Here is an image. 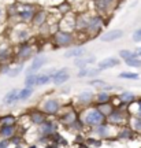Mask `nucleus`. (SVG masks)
Segmentation results:
<instances>
[{"label":"nucleus","instance_id":"f257e3e1","mask_svg":"<svg viewBox=\"0 0 141 148\" xmlns=\"http://www.w3.org/2000/svg\"><path fill=\"white\" fill-rule=\"evenodd\" d=\"M79 121L84 123L85 127H94V126H99L101 123L105 122V116L97 110L96 106H89L85 107L84 110L81 111L79 114Z\"/></svg>","mask_w":141,"mask_h":148},{"label":"nucleus","instance_id":"f03ea898","mask_svg":"<svg viewBox=\"0 0 141 148\" xmlns=\"http://www.w3.org/2000/svg\"><path fill=\"white\" fill-rule=\"evenodd\" d=\"M127 121H129V112H127V110H123L120 107H115L112 112L105 118V122L114 127L126 126Z\"/></svg>","mask_w":141,"mask_h":148},{"label":"nucleus","instance_id":"7ed1b4c3","mask_svg":"<svg viewBox=\"0 0 141 148\" xmlns=\"http://www.w3.org/2000/svg\"><path fill=\"white\" fill-rule=\"evenodd\" d=\"M40 110L45 114L47 116H55L59 115V112L62 110V103L56 97H48L41 103Z\"/></svg>","mask_w":141,"mask_h":148},{"label":"nucleus","instance_id":"20e7f679","mask_svg":"<svg viewBox=\"0 0 141 148\" xmlns=\"http://www.w3.org/2000/svg\"><path fill=\"white\" fill-rule=\"evenodd\" d=\"M116 136V130H115L114 126H111L110 123H101L99 126L92 127V137H96L99 140H107V138L112 137V136Z\"/></svg>","mask_w":141,"mask_h":148},{"label":"nucleus","instance_id":"39448f33","mask_svg":"<svg viewBox=\"0 0 141 148\" xmlns=\"http://www.w3.org/2000/svg\"><path fill=\"white\" fill-rule=\"evenodd\" d=\"M31 56H33V47L29 42H23V44H19V48L16 49L14 55V60L16 63H25Z\"/></svg>","mask_w":141,"mask_h":148},{"label":"nucleus","instance_id":"423d86ee","mask_svg":"<svg viewBox=\"0 0 141 148\" xmlns=\"http://www.w3.org/2000/svg\"><path fill=\"white\" fill-rule=\"evenodd\" d=\"M47 63H48L47 56H44V55H37V56H34V58L31 59V62H30V64H29V67L26 69V71H25V74H26V75L37 74L38 70H41Z\"/></svg>","mask_w":141,"mask_h":148},{"label":"nucleus","instance_id":"0eeeda50","mask_svg":"<svg viewBox=\"0 0 141 148\" xmlns=\"http://www.w3.org/2000/svg\"><path fill=\"white\" fill-rule=\"evenodd\" d=\"M37 129H38V136H48L49 137L53 133H57V130H59V122L48 118L47 121L44 123H41Z\"/></svg>","mask_w":141,"mask_h":148},{"label":"nucleus","instance_id":"6e6552de","mask_svg":"<svg viewBox=\"0 0 141 148\" xmlns=\"http://www.w3.org/2000/svg\"><path fill=\"white\" fill-rule=\"evenodd\" d=\"M34 8L31 5H26V4H16V10H15V15L18 19H21L22 22H27L31 21V18L34 15Z\"/></svg>","mask_w":141,"mask_h":148},{"label":"nucleus","instance_id":"1a4fd4ad","mask_svg":"<svg viewBox=\"0 0 141 148\" xmlns=\"http://www.w3.org/2000/svg\"><path fill=\"white\" fill-rule=\"evenodd\" d=\"M31 33L29 30V27H26L25 25H18V26L14 27L12 30V37H14V41L19 42V44H23V42H27V40L30 38Z\"/></svg>","mask_w":141,"mask_h":148},{"label":"nucleus","instance_id":"9d476101","mask_svg":"<svg viewBox=\"0 0 141 148\" xmlns=\"http://www.w3.org/2000/svg\"><path fill=\"white\" fill-rule=\"evenodd\" d=\"M53 41L56 42L59 47H70L74 42V36L71 32H63L59 30L53 34Z\"/></svg>","mask_w":141,"mask_h":148},{"label":"nucleus","instance_id":"9b49d317","mask_svg":"<svg viewBox=\"0 0 141 148\" xmlns=\"http://www.w3.org/2000/svg\"><path fill=\"white\" fill-rule=\"evenodd\" d=\"M77 119H79V114L74 108H70V110L64 111L63 114H59V125H62V126L68 127Z\"/></svg>","mask_w":141,"mask_h":148},{"label":"nucleus","instance_id":"f8f14e48","mask_svg":"<svg viewBox=\"0 0 141 148\" xmlns=\"http://www.w3.org/2000/svg\"><path fill=\"white\" fill-rule=\"evenodd\" d=\"M70 79V71H68V67H62V69L56 70L52 75V84L55 86H63V85Z\"/></svg>","mask_w":141,"mask_h":148},{"label":"nucleus","instance_id":"ddd939ff","mask_svg":"<svg viewBox=\"0 0 141 148\" xmlns=\"http://www.w3.org/2000/svg\"><path fill=\"white\" fill-rule=\"evenodd\" d=\"M27 118H29V122L36 127H38L41 123H44V122L48 119V116L45 115L40 108H33V110H30L29 114H27Z\"/></svg>","mask_w":141,"mask_h":148},{"label":"nucleus","instance_id":"4468645a","mask_svg":"<svg viewBox=\"0 0 141 148\" xmlns=\"http://www.w3.org/2000/svg\"><path fill=\"white\" fill-rule=\"evenodd\" d=\"M103 27V18L100 15H94V16H90L89 18V25H88V29L86 32L90 34V36H94L101 30Z\"/></svg>","mask_w":141,"mask_h":148},{"label":"nucleus","instance_id":"2eb2a0df","mask_svg":"<svg viewBox=\"0 0 141 148\" xmlns=\"http://www.w3.org/2000/svg\"><path fill=\"white\" fill-rule=\"evenodd\" d=\"M14 58L12 48L8 42H0V64L8 63Z\"/></svg>","mask_w":141,"mask_h":148},{"label":"nucleus","instance_id":"dca6fc26","mask_svg":"<svg viewBox=\"0 0 141 148\" xmlns=\"http://www.w3.org/2000/svg\"><path fill=\"white\" fill-rule=\"evenodd\" d=\"M94 101V93L92 90H82L77 96V104L82 107H89Z\"/></svg>","mask_w":141,"mask_h":148},{"label":"nucleus","instance_id":"f3484780","mask_svg":"<svg viewBox=\"0 0 141 148\" xmlns=\"http://www.w3.org/2000/svg\"><path fill=\"white\" fill-rule=\"evenodd\" d=\"M123 37V30L122 29H112V30H108V32L103 33L100 36V40L103 42H112V41H116Z\"/></svg>","mask_w":141,"mask_h":148},{"label":"nucleus","instance_id":"a211bd4d","mask_svg":"<svg viewBox=\"0 0 141 148\" xmlns=\"http://www.w3.org/2000/svg\"><path fill=\"white\" fill-rule=\"evenodd\" d=\"M116 99H118V104H122V106H129V104H131L133 101L137 99V96L133 93V92H130V90H122L119 95H116Z\"/></svg>","mask_w":141,"mask_h":148},{"label":"nucleus","instance_id":"6ab92c4d","mask_svg":"<svg viewBox=\"0 0 141 148\" xmlns=\"http://www.w3.org/2000/svg\"><path fill=\"white\" fill-rule=\"evenodd\" d=\"M18 92H19V89H18V88H14V89L8 90V92H7V93L3 96V99H1L3 106H4V107H8V106L15 104L16 101H18Z\"/></svg>","mask_w":141,"mask_h":148},{"label":"nucleus","instance_id":"aec40b11","mask_svg":"<svg viewBox=\"0 0 141 148\" xmlns=\"http://www.w3.org/2000/svg\"><path fill=\"white\" fill-rule=\"evenodd\" d=\"M56 70L55 69H49L48 71H44V73H37V81H36V86H44L51 82L52 79V75Z\"/></svg>","mask_w":141,"mask_h":148},{"label":"nucleus","instance_id":"412c9836","mask_svg":"<svg viewBox=\"0 0 141 148\" xmlns=\"http://www.w3.org/2000/svg\"><path fill=\"white\" fill-rule=\"evenodd\" d=\"M47 18H48V14L45 12L44 10H38L34 12V15H33V18H31V25L34 27H40L42 26L45 22H47Z\"/></svg>","mask_w":141,"mask_h":148},{"label":"nucleus","instance_id":"4be33fe9","mask_svg":"<svg viewBox=\"0 0 141 148\" xmlns=\"http://www.w3.org/2000/svg\"><path fill=\"white\" fill-rule=\"evenodd\" d=\"M19 126L14 125V126H4L0 127V138H5V140H11V138L18 134Z\"/></svg>","mask_w":141,"mask_h":148},{"label":"nucleus","instance_id":"5701e85b","mask_svg":"<svg viewBox=\"0 0 141 148\" xmlns=\"http://www.w3.org/2000/svg\"><path fill=\"white\" fill-rule=\"evenodd\" d=\"M119 64V59L115 58V56H110V58H105L103 60H100L99 62V67L101 71L103 70H107V69H112V67H116Z\"/></svg>","mask_w":141,"mask_h":148},{"label":"nucleus","instance_id":"b1692460","mask_svg":"<svg viewBox=\"0 0 141 148\" xmlns=\"http://www.w3.org/2000/svg\"><path fill=\"white\" fill-rule=\"evenodd\" d=\"M14 125H18V116L14 115V114H4V115H0V127L4 126H14Z\"/></svg>","mask_w":141,"mask_h":148},{"label":"nucleus","instance_id":"393cba45","mask_svg":"<svg viewBox=\"0 0 141 148\" xmlns=\"http://www.w3.org/2000/svg\"><path fill=\"white\" fill-rule=\"evenodd\" d=\"M85 53H86V49L84 47H75V48H70L67 49L66 52L63 53V56L66 59H77V58H81V56H84Z\"/></svg>","mask_w":141,"mask_h":148},{"label":"nucleus","instance_id":"a878e982","mask_svg":"<svg viewBox=\"0 0 141 148\" xmlns=\"http://www.w3.org/2000/svg\"><path fill=\"white\" fill-rule=\"evenodd\" d=\"M96 63V56L94 55H89V56H81V58H77L74 60V66L78 67V69H82V67H86L88 64H93Z\"/></svg>","mask_w":141,"mask_h":148},{"label":"nucleus","instance_id":"bb28decb","mask_svg":"<svg viewBox=\"0 0 141 148\" xmlns=\"http://www.w3.org/2000/svg\"><path fill=\"white\" fill-rule=\"evenodd\" d=\"M127 112L130 116H137V118H141V99H136L131 104L127 106Z\"/></svg>","mask_w":141,"mask_h":148},{"label":"nucleus","instance_id":"cd10ccee","mask_svg":"<svg viewBox=\"0 0 141 148\" xmlns=\"http://www.w3.org/2000/svg\"><path fill=\"white\" fill-rule=\"evenodd\" d=\"M134 133L129 126H120L116 130V138L118 140H131Z\"/></svg>","mask_w":141,"mask_h":148},{"label":"nucleus","instance_id":"c85d7f7f","mask_svg":"<svg viewBox=\"0 0 141 148\" xmlns=\"http://www.w3.org/2000/svg\"><path fill=\"white\" fill-rule=\"evenodd\" d=\"M112 96L110 92H104V90H99L97 93H94V101L96 104H104V103H110Z\"/></svg>","mask_w":141,"mask_h":148},{"label":"nucleus","instance_id":"c756f323","mask_svg":"<svg viewBox=\"0 0 141 148\" xmlns=\"http://www.w3.org/2000/svg\"><path fill=\"white\" fill-rule=\"evenodd\" d=\"M127 125H129V127L133 130V133H140V134H141V118L129 115Z\"/></svg>","mask_w":141,"mask_h":148},{"label":"nucleus","instance_id":"7c9ffc66","mask_svg":"<svg viewBox=\"0 0 141 148\" xmlns=\"http://www.w3.org/2000/svg\"><path fill=\"white\" fill-rule=\"evenodd\" d=\"M33 92H34V88H27V86L19 89V92H18V101H25L27 99H30L33 96Z\"/></svg>","mask_w":141,"mask_h":148},{"label":"nucleus","instance_id":"2f4dec72","mask_svg":"<svg viewBox=\"0 0 141 148\" xmlns=\"http://www.w3.org/2000/svg\"><path fill=\"white\" fill-rule=\"evenodd\" d=\"M89 25V18L85 15H78L75 18V29L77 30H86Z\"/></svg>","mask_w":141,"mask_h":148},{"label":"nucleus","instance_id":"473e14b6","mask_svg":"<svg viewBox=\"0 0 141 148\" xmlns=\"http://www.w3.org/2000/svg\"><path fill=\"white\" fill-rule=\"evenodd\" d=\"M96 107H97V110H99L105 118L110 115L111 112H112V110L115 108V106L111 103V101L110 103H104V104H96Z\"/></svg>","mask_w":141,"mask_h":148},{"label":"nucleus","instance_id":"72a5a7b5","mask_svg":"<svg viewBox=\"0 0 141 148\" xmlns=\"http://www.w3.org/2000/svg\"><path fill=\"white\" fill-rule=\"evenodd\" d=\"M23 67H25V63H16V66H14V67H11L10 71H8V77L10 78H15V77H18L19 74L23 71Z\"/></svg>","mask_w":141,"mask_h":148},{"label":"nucleus","instance_id":"f704fd0d","mask_svg":"<svg viewBox=\"0 0 141 148\" xmlns=\"http://www.w3.org/2000/svg\"><path fill=\"white\" fill-rule=\"evenodd\" d=\"M120 59H123V60H127V59H133V58H137V55L134 51H131L129 48H126V49H120L119 52H118Z\"/></svg>","mask_w":141,"mask_h":148},{"label":"nucleus","instance_id":"c9c22d12","mask_svg":"<svg viewBox=\"0 0 141 148\" xmlns=\"http://www.w3.org/2000/svg\"><path fill=\"white\" fill-rule=\"evenodd\" d=\"M36 81H37V74H30V75H26L25 77V81L23 84L27 88H34L36 86Z\"/></svg>","mask_w":141,"mask_h":148},{"label":"nucleus","instance_id":"e433bc0d","mask_svg":"<svg viewBox=\"0 0 141 148\" xmlns=\"http://www.w3.org/2000/svg\"><path fill=\"white\" fill-rule=\"evenodd\" d=\"M118 77L119 78H122V79H138L140 78V75L137 73H131V71H122V73H119L118 74Z\"/></svg>","mask_w":141,"mask_h":148},{"label":"nucleus","instance_id":"4c0bfd02","mask_svg":"<svg viewBox=\"0 0 141 148\" xmlns=\"http://www.w3.org/2000/svg\"><path fill=\"white\" fill-rule=\"evenodd\" d=\"M126 66L129 67H136V69H140L141 67V59L140 58H133V59H127V60H123Z\"/></svg>","mask_w":141,"mask_h":148},{"label":"nucleus","instance_id":"58836bf2","mask_svg":"<svg viewBox=\"0 0 141 148\" xmlns=\"http://www.w3.org/2000/svg\"><path fill=\"white\" fill-rule=\"evenodd\" d=\"M86 144L93 145V147H100L101 145V140H99V138H96V137H89V138H86Z\"/></svg>","mask_w":141,"mask_h":148},{"label":"nucleus","instance_id":"ea45409f","mask_svg":"<svg viewBox=\"0 0 141 148\" xmlns=\"http://www.w3.org/2000/svg\"><path fill=\"white\" fill-rule=\"evenodd\" d=\"M100 73H101V70H100L99 67H92V69L89 70V75H88V77H89V78H92V79L97 78V75H99Z\"/></svg>","mask_w":141,"mask_h":148},{"label":"nucleus","instance_id":"a19ab883","mask_svg":"<svg viewBox=\"0 0 141 148\" xmlns=\"http://www.w3.org/2000/svg\"><path fill=\"white\" fill-rule=\"evenodd\" d=\"M89 67H82V69H79V71L77 73V77L78 78H85V77H88L89 75Z\"/></svg>","mask_w":141,"mask_h":148},{"label":"nucleus","instance_id":"79ce46f5","mask_svg":"<svg viewBox=\"0 0 141 148\" xmlns=\"http://www.w3.org/2000/svg\"><path fill=\"white\" fill-rule=\"evenodd\" d=\"M0 148H14V145L11 144L10 140H5V138H0Z\"/></svg>","mask_w":141,"mask_h":148},{"label":"nucleus","instance_id":"37998d69","mask_svg":"<svg viewBox=\"0 0 141 148\" xmlns=\"http://www.w3.org/2000/svg\"><path fill=\"white\" fill-rule=\"evenodd\" d=\"M131 40L134 42H141V30L140 29H137L133 32V36H131Z\"/></svg>","mask_w":141,"mask_h":148},{"label":"nucleus","instance_id":"c03bdc74","mask_svg":"<svg viewBox=\"0 0 141 148\" xmlns=\"http://www.w3.org/2000/svg\"><path fill=\"white\" fill-rule=\"evenodd\" d=\"M4 15H5V12H4V8H3V7L0 5V22L3 21V19H4Z\"/></svg>","mask_w":141,"mask_h":148},{"label":"nucleus","instance_id":"a18cd8bd","mask_svg":"<svg viewBox=\"0 0 141 148\" xmlns=\"http://www.w3.org/2000/svg\"><path fill=\"white\" fill-rule=\"evenodd\" d=\"M134 52H136L137 58H140V59H141V47H137V48H136V51H134Z\"/></svg>","mask_w":141,"mask_h":148},{"label":"nucleus","instance_id":"49530a36","mask_svg":"<svg viewBox=\"0 0 141 148\" xmlns=\"http://www.w3.org/2000/svg\"><path fill=\"white\" fill-rule=\"evenodd\" d=\"M68 90H70V88H68V86H66V88H63V89H62V92H63V93H68Z\"/></svg>","mask_w":141,"mask_h":148},{"label":"nucleus","instance_id":"de8ad7c7","mask_svg":"<svg viewBox=\"0 0 141 148\" xmlns=\"http://www.w3.org/2000/svg\"><path fill=\"white\" fill-rule=\"evenodd\" d=\"M29 148H37V145H36V144H30V145H29Z\"/></svg>","mask_w":141,"mask_h":148}]
</instances>
